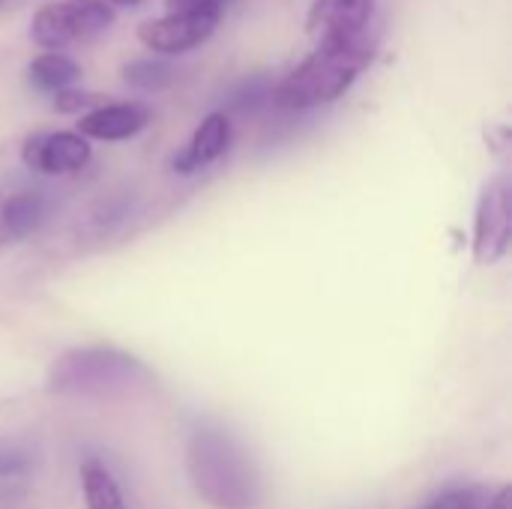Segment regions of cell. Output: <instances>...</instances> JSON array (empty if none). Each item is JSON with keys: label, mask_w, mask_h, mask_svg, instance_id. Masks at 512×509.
Returning <instances> with one entry per match:
<instances>
[{"label": "cell", "mask_w": 512, "mask_h": 509, "mask_svg": "<svg viewBox=\"0 0 512 509\" xmlns=\"http://www.w3.org/2000/svg\"><path fill=\"white\" fill-rule=\"evenodd\" d=\"M186 474L198 498L213 509H255L261 501L258 462L222 426L204 423L189 435Z\"/></svg>", "instance_id": "6da1fadb"}, {"label": "cell", "mask_w": 512, "mask_h": 509, "mask_svg": "<svg viewBox=\"0 0 512 509\" xmlns=\"http://www.w3.org/2000/svg\"><path fill=\"white\" fill-rule=\"evenodd\" d=\"M381 33H366L357 39L318 42L315 51L297 63L273 90V102L288 111H312L342 99L360 72L375 60Z\"/></svg>", "instance_id": "7a4b0ae2"}, {"label": "cell", "mask_w": 512, "mask_h": 509, "mask_svg": "<svg viewBox=\"0 0 512 509\" xmlns=\"http://www.w3.org/2000/svg\"><path fill=\"white\" fill-rule=\"evenodd\" d=\"M153 372L129 351L90 345L60 354L45 378L48 393L69 399H120L153 387Z\"/></svg>", "instance_id": "3957f363"}, {"label": "cell", "mask_w": 512, "mask_h": 509, "mask_svg": "<svg viewBox=\"0 0 512 509\" xmlns=\"http://www.w3.org/2000/svg\"><path fill=\"white\" fill-rule=\"evenodd\" d=\"M111 24L114 6L108 0H54L33 15L30 39L42 51H63L105 33Z\"/></svg>", "instance_id": "277c9868"}, {"label": "cell", "mask_w": 512, "mask_h": 509, "mask_svg": "<svg viewBox=\"0 0 512 509\" xmlns=\"http://www.w3.org/2000/svg\"><path fill=\"white\" fill-rule=\"evenodd\" d=\"M512 243V183L501 171L483 183L474 210V261L480 267H495L507 258Z\"/></svg>", "instance_id": "5b68a950"}, {"label": "cell", "mask_w": 512, "mask_h": 509, "mask_svg": "<svg viewBox=\"0 0 512 509\" xmlns=\"http://www.w3.org/2000/svg\"><path fill=\"white\" fill-rule=\"evenodd\" d=\"M219 21L222 15L213 9H168L165 15L144 21L138 27V39L150 54L177 57L201 48L213 36Z\"/></svg>", "instance_id": "8992f818"}, {"label": "cell", "mask_w": 512, "mask_h": 509, "mask_svg": "<svg viewBox=\"0 0 512 509\" xmlns=\"http://www.w3.org/2000/svg\"><path fill=\"white\" fill-rule=\"evenodd\" d=\"M378 0H315L309 6L306 27L315 42L357 39L378 30Z\"/></svg>", "instance_id": "52a82bcc"}, {"label": "cell", "mask_w": 512, "mask_h": 509, "mask_svg": "<svg viewBox=\"0 0 512 509\" xmlns=\"http://www.w3.org/2000/svg\"><path fill=\"white\" fill-rule=\"evenodd\" d=\"M21 159L30 171L60 177L75 174L90 162V138L75 132H36L24 141Z\"/></svg>", "instance_id": "ba28073f"}, {"label": "cell", "mask_w": 512, "mask_h": 509, "mask_svg": "<svg viewBox=\"0 0 512 509\" xmlns=\"http://www.w3.org/2000/svg\"><path fill=\"white\" fill-rule=\"evenodd\" d=\"M153 111L144 102H99L84 111L78 120V132L96 141H126L147 129Z\"/></svg>", "instance_id": "9c48e42d"}, {"label": "cell", "mask_w": 512, "mask_h": 509, "mask_svg": "<svg viewBox=\"0 0 512 509\" xmlns=\"http://www.w3.org/2000/svg\"><path fill=\"white\" fill-rule=\"evenodd\" d=\"M231 147V120L216 111V114H207L201 120V126L192 132V138L180 147V153H174L171 159V168L177 174H195V171H204L210 168L213 162H219Z\"/></svg>", "instance_id": "30bf717a"}, {"label": "cell", "mask_w": 512, "mask_h": 509, "mask_svg": "<svg viewBox=\"0 0 512 509\" xmlns=\"http://www.w3.org/2000/svg\"><path fill=\"white\" fill-rule=\"evenodd\" d=\"M45 213H48V207H45L42 195H36V192L9 195L0 204V249L27 240L45 222Z\"/></svg>", "instance_id": "8fae6325"}, {"label": "cell", "mask_w": 512, "mask_h": 509, "mask_svg": "<svg viewBox=\"0 0 512 509\" xmlns=\"http://www.w3.org/2000/svg\"><path fill=\"white\" fill-rule=\"evenodd\" d=\"M30 84L42 93H57L63 87H72L81 78V66L78 60H72L63 51H39L30 66H27Z\"/></svg>", "instance_id": "7c38bea8"}, {"label": "cell", "mask_w": 512, "mask_h": 509, "mask_svg": "<svg viewBox=\"0 0 512 509\" xmlns=\"http://www.w3.org/2000/svg\"><path fill=\"white\" fill-rule=\"evenodd\" d=\"M81 492L87 509H129L114 474L96 459H87L81 465Z\"/></svg>", "instance_id": "4fadbf2b"}, {"label": "cell", "mask_w": 512, "mask_h": 509, "mask_svg": "<svg viewBox=\"0 0 512 509\" xmlns=\"http://www.w3.org/2000/svg\"><path fill=\"white\" fill-rule=\"evenodd\" d=\"M123 78L138 87V90H147V93H156V90H165L177 75H174V66L159 57V54H150V57H138V60H129L123 66Z\"/></svg>", "instance_id": "5bb4252c"}, {"label": "cell", "mask_w": 512, "mask_h": 509, "mask_svg": "<svg viewBox=\"0 0 512 509\" xmlns=\"http://www.w3.org/2000/svg\"><path fill=\"white\" fill-rule=\"evenodd\" d=\"M486 489L480 486H468V489H450L444 495H438L429 507L423 509H483L486 507Z\"/></svg>", "instance_id": "9a60e30c"}, {"label": "cell", "mask_w": 512, "mask_h": 509, "mask_svg": "<svg viewBox=\"0 0 512 509\" xmlns=\"http://www.w3.org/2000/svg\"><path fill=\"white\" fill-rule=\"evenodd\" d=\"M102 102V96L96 93H84V90H75V87H63L54 93V111L60 114H84L90 108H96Z\"/></svg>", "instance_id": "2e32d148"}, {"label": "cell", "mask_w": 512, "mask_h": 509, "mask_svg": "<svg viewBox=\"0 0 512 509\" xmlns=\"http://www.w3.org/2000/svg\"><path fill=\"white\" fill-rule=\"evenodd\" d=\"M30 456L18 447H0V480H9V477H21L30 471Z\"/></svg>", "instance_id": "e0dca14e"}, {"label": "cell", "mask_w": 512, "mask_h": 509, "mask_svg": "<svg viewBox=\"0 0 512 509\" xmlns=\"http://www.w3.org/2000/svg\"><path fill=\"white\" fill-rule=\"evenodd\" d=\"M234 3L237 0H165L168 9H213L219 15H225V9Z\"/></svg>", "instance_id": "ac0fdd59"}, {"label": "cell", "mask_w": 512, "mask_h": 509, "mask_svg": "<svg viewBox=\"0 0 512 509\" xmlns=\"http://www.w3.org/2000/svg\"><path fill=\"white\" fill-rule=\"evenodd\" d=\"M486 509H512V489L510 486H504V489H498V495L486 504Z\"/></svg>", "instance_id": "d6986e66"}, {"label": "cell", "mask_w": 512, "mask_h": 509, "mask_svg": "<svg viewBox=\"0 0 512 509\" xmlns=\"http://www.w3.org/2000/svg\"><path fill=\"white\" fill-rule=\"evenodd\" d=\"M111 6H123V9H132V6H141L144 0H108Z\"/></svg>", "instance_id": "ffe728a7"}]
</instances>
